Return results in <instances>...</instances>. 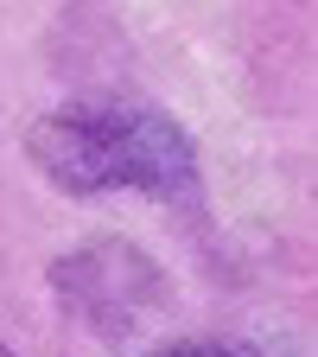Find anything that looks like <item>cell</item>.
<instances>
[{"mask_svg":"<svg viewBox=\"0 0 318 357\" xmlns=\"http://www.w3.org/2000/svg\"><path fill=\"white\" fill-rule=\"evenodd\" d=\"M26 160L70 198L141 192L166 211L204 223V160L198 141L159 109H109L77 102L26 128Z\"/></svg>","mask_w":318,"mask_h":357,"instance_id":"6da1fadb","label":"cell"},{"mask_svg":"<svg viewBox=\"0 0 318 357\" xmlns=\"http://www.w3.org/2000/svg\"><path fill=\"white\" fill-rule=\"evenodd\" d=\"M51 300L89 338H134L172 306V275L127 236H89L51 261Z\"/></svg>","mask_w":318,"mask_h":357,"instance_id":"7a4b0ae2","label":"cell"},{"mask_svg":"<svg viewBox=\"0 0 318 357\" xmlns=\"http://www.w3.org/2000/svg\"><path fill=\"white\" fill-rule=\"evenodd\" d=\"M153 357H242V351H230V344H166Z\"/></svg>","mask_w":318,"mask_h":357,"instance_id":"3957f363","label":"cell"},{"mask_svg":"<svg viewBox=\"0 0 318 357\" xmlns=\"http://www.w3.org/2000/svg\"><path fill=\"white\" fill-rule=\"evenodd\" d=\"M0 357H19V351H13V344H7V338H0Z\"/></svg>","mask_w":318,"mask_h":357,"instance_id":"277c9868","label":"cell"}]
</instances>
